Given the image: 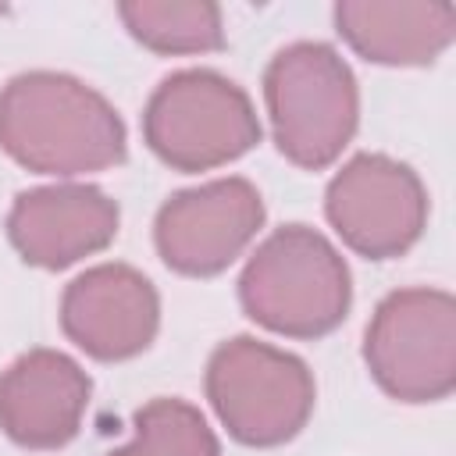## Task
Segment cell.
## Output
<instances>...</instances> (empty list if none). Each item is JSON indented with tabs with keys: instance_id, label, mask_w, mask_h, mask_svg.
<instances>
[{
	"instance_id": "1",
	"label": "cell",
	"mask_w": 456,
	"mask_h": 456,
	"mask_svg": "<svg viewBox=\"0 0 456 456\" xmlns=\"http://www.w3.org/2000/svg\"><path fill=\"white\" fill-rule=\"evenodd\" d=\"M0 150L36 175L75 178L125 164L114 103L64 71H21L0 86Z\"/></svg>"
},
{
	"instance_id": "2",
	"label": "cell",
	"mask_w": 456,
	"mask_h": 456,
	"mask_svg": "<svg viewBox=\"0 0 456 456\" xmlns=\"http://www.w3.org/2000/svg\"><path fill=\"white\" fill-rule=\"evenodd\" d=\"M239 303L274 335L324 338L353 306V274L328 235L310 224H281L246 260Z\"/></svg>"
},
{
	"instance_id": "3",
	"label": "cell",
	"mask_w": 456,
	"mask_h": 456,
	"mask_svg": "<svg viewBox=\"0 0 456 456\" xmlns=\"http://www.w3.org/2000/svg\"><path fill=\"white\" fill-rule=\"evenodd\" d=\"M264 103L278 153L324 171L342 157L360 125V86L335 46L299 39L281 46L264 68Z\"/></svg>"
},
{
	"instance_id": "4",
	"label": "cell",
	"mask_w": 456,
	"mask_h": 456,
	"mask_svg": "<svg viewBox=\"0 0 456 456\" xmlns=\"http://www.w3.org/2000/svg\"><path fill=\"white\" fill-rule=\"evenodd\" d=\"M142 139L171 171H214L260 142V118L246 89L210 68L167 75L142 107Z\"/></svg>"
},
{
	"instance_id": "5",
	"label": "cell",
	"mask_w": 456,
	"mask_h": 456,
	"mask_svg": "<svg viewBox=\"0 0 456 456\" xmlns=\"http://www.w3.org/2000/svg\"><path fill=\"white\" fill-rule=\"evenodd\" d=\"M203 388L228 435L253 449L292 442L317 399L310 367L253 335H235L210 353Z\"/></svg>"
},
{
	"instance_id": "6",
	"label": "cell",
	"mask_w": 456,
	"mask_h": 456,
	"mask_svg": "<svg viewBox=\"0 0 456 456\" xmlns=\"http://www.w3.org/2000/svg\"><path fill=\"white\" fill-rule=\"evenodd\" d=\"M363 363L399 403H438L456 388V299L445 289L388 292L363 331Z\"/></svg>"
},
{
	"instance_id": "7",
	"label": "cell",
	"mask_w": 456,
	"mask_h": 456,
	"mask_svg": "<svg viewBox=\"0 0 456 456\" xmlns=\"http://www.w3.org/2000/svg\"><path fill=\"white\" fill-rule=\"evenodd\" d=\"M324 217L353 253L392 260L424 235L428 189L410 164L385 153H356L331 175Z\"/></svg>"
},
{
	"instance_id": "8",
	"label": "cell",
	"mask_w": 456,
	"mask_h": 456,
	"mask_svg": "<svg viewBox=\"0 0 456 456\" xmlns=\"http://www.w3.org/2000/svg\"><path fill=\"white\" fill-rule=\"evenodd\" d=\"M264 200L249 178H214L167 196L153 217L157 256L185 278L228 271L264 228Z\"/></svg>"
},
{
	"instance_id": "9",
	"label": "cell",
	"mask_w": 456,
	"mask_h": 456,
	"mask_svg": "<svg viewBox=\"0 0 456 456\" xmlns=\"http://www.w3.org/2000/svg\"><path fill=\"white\" fill-rule=\"evenodd\" d=\"M61 328L86 356L121 363L150 349L160 328V296L153 281L128 264H96L68 281L61 296Z\"/></svg>"
},
{
	"instance_id": "10",
	"label": "cell",
	"mask_w": 456,
	"mask_h": 456,
	"mask_svg": "<svg viewBox=\"0 0 456 456\" xmlns=\"http://www.w3.org/2000/svg\"><path fill=\"white\" fill-rule=\"evenodd\" d=\"M121 210L86 182L39 185L14 196L7 210V242L28 267L64 271L118 239Z\"/></svg>"
},
{
	"instance_id": "11",
	"label": "cell",
	"mask_w": 456,
	"mask_h": 456,
	"mask_svg": "<svg viewBox=\"0 0 456 456\" xmlns=\"http://www.w3.org/2000/svg\"><path fill=\"white\" fill-rule=\"evenodd\" d=\"M93 381L61 349H28L0 370V431L21 449H64L89 410Z\"/></svg>"
},
{
	"instance_id": "12",
	"label": "cell",
	"mask_w": 456,
	"mask_h": 456,
	"mask_svg": "<svg viewBox=\"0 0 456 456\" xmlns=\"http://www.w3.org/2000/svg\"><path fill=\"white\" fill-rule=\"evenodd\" d=\"M331 18L335 32L353 53L385 68H428L456 36L452 4L342 0L335 4Z\"/></svg>"
},
{
	"instance_id": "13",
	"label": "cell",
	"mask_w": 456,
	"mask_h": 456,
	"mask_svg": "<svg viewBox=\"0 0 456 456\" xmlns=\"http://www.w3.org/2000/svg\"><path fill=\"white\" fill-rule=\"evenodd\" d=\"M118 18L135 43L160 57L210 53L224 46L221 7L210 0H121Z\"/></svg>"
},
{
	"instance_id": "14",
	"label": "cell",
	"mask_w": 456,
	"mask_h": 456,
	"mask_svg": "<svg viewBox=\"0 0 456 456\" xmlns=\"http://www.w3.org/2000/svg\"><path fill=\"white\" fill-rule=\"evenodd\" d=\"M107 456H221L207 417L185 399H150L132 417V442Z\"/></svg>"
}]
</instances>
